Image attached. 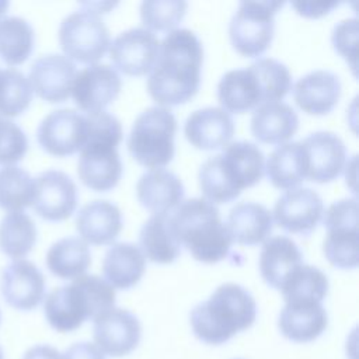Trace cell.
Masks as SVG:
<instances>
[{"label":"cell","mask_w":359,"mask_h":359,"mask_svg":"<svg viewBox=\"0 0 359 359\" xmlns=\"http://www.w3.org/2000/svg\"><path fill=\"white\" fill-rule=\"evenodd\" d=\"M202 62L203 46L194 31H170L160 41L156 62L149 72V94L160 105L187 102L199 90Z\"/></svg>","instance_id":"obj_1"},{"label":"cell","mask_w":359,"mask_h":359,"mask_svg":"<svg viewBox=\"0 0 359 359\" xmlns=\"http://www.w3.org/2000/svg\"><path fill=\"white\" fill-rule=\"evenodd\" d=\"M265 170L261 149L248 140H236L223 147V151L206 158L198 172L199 187L212 203H227L240 192L257 184Z\"/></svg>","instance_id":"obj_2"},{"label":"cell","mask_w":359,"mask_h":359,"mask_svg":"<svg viewBox=\"0 0 359 359\" xmlns=\"http://www.w3.org/2000/svg\"><path fill=\"white\" fill-rule=\"evenodd\" d=\"M257 317L252 294L238 283L226 282L189 313L194 335L208 345H222L250 328Z\"/></svg>","instance_id":"obj_3"},{"label":"cell","mask_w":359,"mask_h":359,"mask_svg":"<svg viewBox=\"0 0 359 359\" xmlns=\"http://www.w3.org/2000/svg\"><path fill=\"white\" fill-rule=\"evenodd\" d=\"M115 289L98 275H81L49 292L43 303L48 324L59 332H70L94 320L115 304Z\"/></svg>","instance_id":"obj_4"},{"label":"cell","mask_w":359,"mask_h":359,"mask_svg":"<svg viewBox=\"0 0 359 359\" xmlns=\"http://www.w3.org/2000/svg\"><path fill=\"white\" fill-rule=\"evenodd\" d=\"M171 223L181 245H185L195 259L213 264L229 255L231 236L217 206L208 199L182 201L171 212Z\"/></svg>","instance_id":"obj_5"},{"label":"cell","mask_w":359,"mask_h":359,"mask_svg":"<svg viewBox=\"0 0 359 359\" xmlns=\"http://www.w3.org/2000/svg\"><path fill=\"white\" fill-rule=\"evenodd\" d=\"M175 115L165 107H149L142 111L128 135V150L136 161L150 168L168 164L175 153Z\"/></svg>","instance_id":"obj_6"},{"label":"cell","mask_w":359,"mask_h":359,"mask_svg":"<svg viewBox=\"0 0 359 359\" xmlns=\"http://www.w3.org/2000/svg\"><path fill=\"white\" fill-rule=\"evenodd\" d=\"M282 1H240L229 22V36L233 48L244 56L264 53L272 42L275 14Z\"/></svg>","instance_id":"obj_7"},{"label":"cell","mask_w":359,"mask_h":359,"mask_svg":"<svg viewBox=\"0 0 359 359\" xmlns=\"http://www.w3.org/2000/svg\"><path fill=\"white\" fill-rule=\"evenodd\" d=\"M57 36L66 57L90 65L101 59L111 45L109 31L102 18L84 7L62 20Z\"/></svg>","instance_id":"obj_8"},{"label":"cell","mask_w":359,"mask_h":359,"mask_svg":"<svg viewBox=\"0 0 359 359\" xmlns=\"http://www.w3.org/2000/svg\"><path fill=\"white\" fill-rule=\"evenodd\" d=\"M327 229L323 252L338 268L349 269L358 265V201L342 198L332 202L324 213Z\"/></svg>","instance_id":"obj_9"},{"label":"cell","mask_w":359,"mask_h":359,"mask_svg":"<svg viewBox=\"0 0 359 359\" xmlns=\"http://www.w3.org/2000/svg\"><path fill=\"white\" fill-rule=\"evenodd\" d=\"M88 136L87 116L72 108L49 112L38 125L36 140L49 154L65 157L83 149Z\"/></svg>","instance_id":"obj_10"},{"label":"cell","mask_w":359,"mask_h":359,"mask_svg":"<svg viewBox=\"0 0 359 359\" xmlns=\"http://www.w3.org/2000/svg\"><path fill=\"white\" fill-rule=\"evenodd\" d=\"M93 337L104 355L122 358L133 352L142 338L139 318L126 309L112 307L93 320Z\"/></svg>","instance_id":"obj_11"},{"label":"cell","mask_w":359,"mask_h":359,"mask_svg":"<svg viewBox=\"0 0 359 359\" xmlns=\"http://www.w3.org/2000/svg\"><path fill=\"white\" fill-rule=\"evenodd\" d=\"M122 80L108 63H93L76 73L70 95L86 114L105 111L119 95Z\"/></svg>","instance_id":"obj_12"},{"label":"cell","mask_w":359,"mask_h":359,"mask_svg":"<svg viewBox=\"0 0 359 359\" xmlns=\"http://www.w3.org/2000/svg\"><path fill=\"white\" fill-rule=\"evenodd\" d=\"M31 206L45 220H65L77 206V187L65 171L46 170L34 178Z\"/></svg>","instance_id":"obj_13"},{"label":"cell","mask_w":359,"mask_h":359,"mask_svg":"<svg viewBox=\"0 0 359 359\" xmlns=\"http://www.w3.org/2000/svg\"><path fill=\"white\" fill-rule=\"evenodd\" d=\"M272 219L283 230L307 236L320 223L324 213L321 196L311 188L285 191L275 202Z\"/></svg>","instance_id":"obj_14"},{"label":"cell","mask_w":359,"mask_h":359,"mask_svg":"<svg viewBox=\"0 0 359 359\" xmlns=\"http://www.w3.org/2000/svg\"><path fill=\"white\" fill-rule=\"evenodd\" d=\"M0 292L13 309L29 311L39 306L45 296V276L31 261H11L1 272Z\"/></svg>","instance_id":"obj_15"},{"label":"cell","mask_w":359,"mask_h":359,"mask_svg":"<svg viewBox=\"0 0 359 359\" xmlns=\"http://www.w3.org/2000/svg\"><path fill=\"white\" fill-rule=\"evenodd\" d=\"M160 41L143 28L133 27L122 31L109 45V56L114 65L125 74L142 76L151 70Z\"/></svg>","instance_id":"obj_16"},{"label":"cell","mask_w":359,"mask_h":359,"mask_svg":"<svg viewBox=\"0 0 359 359\" xmlns=\"http://www.w3.org/2000/svg\"><path fill=\"white\" fill-rule=\"evenodd\" d=\"M73 60L59 53L42 55L29 70V84L38 97L48 102H62L70 97L76 76Z\"/></svg>","instance_id":"obj_17"},{"label":"cell","mask_w":359,"mask_h":359,"mask_svg":"<svg viewBox=\"0 0 359 359\" xmlns=\"http://www.w3.org/2000/svg\"><path fill=\"white\" fill-rule=\"evenodd\" d=\"M309 160L307 178L328 182L337 178L346 161V146L334 132L317 130L302 140Z\"/></svg>","instance_id":"obj_18"},{"label":"cell","mask_w":359,"mask_h":359,"mask_svg":"<svg viewBox=\"0 0 359 359\" xmlns=\"http://www.w3.org/2000/svg\"><path fill=\"white\" fill-rule=\"evenodd\" d=\"M184 133L192 146L213 150L230 143L234 135V121L222 107H203L187 116Z\"/></svg>","instance_id":"obj_19"},{"label":"cell","mask_w":359,"mask_h":359,"mask_svg":"<svg viewBox=\"0 0 359 359\" xmlns=\"http://www.w3.org/2000/svg\"><path fill=\"white\" fill-rule=\"evenodd\" d=\"M122 161L116 147L87 143L80 150L77 174L84 185L94 191L114 188L122 175Z\"/></svg>","instance_id":"obj_20"},{"label":"cell","mask_w":359,"mask_h":359,"mask_svg":"<svg viewBox=\"0 0 359 359\" xmlns=\"http://www.w3.org/2000/svg\"><path fill=\"white\" fill-rule=\"evenodd\" d=\"M293 98L300 109L313 115L328 114L341 95V80L331 70H313L293 86Z\"/></svg>","instance_id":"obj_21"},{"label":"cell","mask_w":359,"mask_h":359,"mask_svg":"<svg viewBox=\"0 0 359 359\" xmlns=\"http://www.w3.org/2000/svg\"><path fill=\"white\" fill-rule=\"evenodd\" d=\"M184 194L180 177L165 168H150L136 182L137 201L153 213L171 212L182 202Z\"/></svg>","instance_id":"obj_22"},{"label":"cell","mask_w":359,"mask_h":359,"mask_svg":"<svg viewBox=\"0 0 359 359\" xmlns=\"http://www.w3.org/2000/svg\"><path fill=\"white\" fill-rule=\"evenodd\" d=\"M76 229L86 243L108 244L122 229L121 209L107 199L90 201L77 212Z\"/></svg>","instance_id":"obj_23"},{"label":"cell","mask_w":359,"mask_h":359,"mask_svg":"<svg viewBox=\"0 0 359 359\" xmlns=\"http://www.w3.org/2000/svg\"><path fill=\"white\" fill-rule=\"evenodd\" d=\"M328 325V316L321 303H286L278 317L280 334L293 342L317 339Z\"/></svg>","instance_id":"obj_24"},{"label":"cell","mask_w":359,"mask_h":359,"mask_svg":"<svg viewBox=\"0 0 359 359\" xmlns=\"http://www.w3.org/2000/svg\"><path fill=\"white\" fill-rule=\"evenodd\" d=\"M250 128L259 142L282 144L296 133L299 116L296 111L283 101L264 102L254 109Z\"/></svg>","instance_id":"obj_25"},{"label":"cell","mask_w":359,"mask_h":359,"mask_svg":"<svg viewBox=\"0 0 359 359\" xmlns=\"http://www.w3.org/2000/svg\"><path fill=\"white\" fill-rule=\"evenodd\" d=\"M226 227L231 240L238 244L254 245L271 234L273 219L271 210L258 202H237L227 215Z\"/></svg>","instance_id":"obj_26"},{"label":"cell","mask_w":359,"mask_h":359,"mask_svg":"<svg viewBox=\"0 0 359 359\" xmlns=\"http://www.w3.org/2000/svg\"><path fill=\"white\" fill-rule=\"evenodd\" d=\"M217 98L223 109L236 114L264 104L258 79L250 66L226 72L217 83Z\"/></svg>","instance_id":"obj_27"},{"label":"cell","mask_w":359,"mask_h":359,"mask_svg":"<svg viewBox=\"0 0 359 359\" xmlns=\"http://www.w3.org/2000/svg\"><path fill=\"white\" fill-rule=\"evenodd\" d=\"M303 264L299 245L287 236H272L265 240L259 252V272L264 280L279 289L285 278Z\"/></svg>","instance_id":"obj_28"},{"label":"cell","mask_w":359,"mask_h":359,"mask_svg":"<svg viewBox=\"0 0 359 359\" xmlns=\"http://www.w3.org/2000/svg\"><path fill=\"white\" fill-rule=\"evenodd\" d=\"M146 269V257L139 245L129 241L114 243L102 259L105 280L118 289L135 286Z\"/></svg>","instance_id":"obj_29"},{"label":"cell","mask_w":359,"mask_h":359,"mask_svg":"<svg viewBox=\"0 0 359 359\" xmlns=\"http://www.w3.org/2000/svg\"><path fill=\"white\" fill-rule=\"evenodd\" d=\"M139 244L144 257L153 262L168 264L181 252V243L171 223V212L153 213L140 227Z\"/></svg>","instance_id":"obj_30"},{"label":"cell","mask_w":359,"mask_h":359,"mask_svg":"<svg viewBox=\"0 0 359 359\" xmlns=\"http://www.w3.org/2000/svg\"><path fill=\"white\" fill-rule=\"evenodd\" d=\"M269 181L282 189H293L307 178L309 160L302 142H286L269 154L265 164Z\"/></svg>","instance_id":"obj_31"},{"label":"cell","mask_w":359,"mask_h":359,"mask_svg":"<svg viewBox=\"0 0 359 359\" xmlns=\"http://www.w3.org/2000/svg\"><path fill=\"white\" fill-rule=\"evenodd\" d=\"M90 265V247L80 237H63L55 241L46 252L48 269L62 279H74L81 276Z\"/></svg>","instance_id":"obj_32"},{"label":"cell","mask_w":359,"mask_h":359,"mask_svg":"<svg viewBox=\"0 0 359 359\" xmlns=\"http://www.w3.org/2000/svg\"><path fill=\"white\" fill-rule=\"evenodd\" d=\"M35 34L31 24L17 15L0 20V60L8 66L24 63L34 50Z\"/></svg>","instance_id":"obj_33"},{"label":"cell","mask_w":359,"mask_h":359,"mask_svg":"<svg viewBox=\"0 0 359 359\" xmlns=\"http://www.w3.org/2000/svg\"><path fill=\"white\" fill-rule=\"evenodd\" d=\"M279 290L286 303H321L328 292V278L317 266L302 264L285 278Z\"/></svg>","instance_id":"obj_34"},{"label":"cell","mask_w":359,"mask_h":359,"mask_svg":"<svg viewBox=\"0 0 359 359\" xmlns=\"http://www.w3.org/2000/svg\"><path fill=\"white\" fill-rule=\"evenodd\" d=\"M36 241V226L24 212H8L0 222V251L10 258L25 257Z\"/></svg>","instance_id":"obj_35"},{"label":"cell","mask_w":359,"mask_h":359,"mask_svg":"<svg viewBox=\"0 0 359 359\" xmlns=\"http://www.w3.org/2000/svg\"><path fill=\"white\" fill-rule=\"evenodd\" d=\"M34 178L21 167L0 168V208L7 212H22L32 205Z\"/></svg>","instance_id":"obj_36"},{"label":"cell","mask_w":359,"mask_h":359,"mask_svg":"<svg viewBox=\"0 0 359 359\" xmlns=\"http://www.w3.org/2000/svg\"><path fill=\"white\" fill-rule=\"evenodd\" d=\"M32 88L25 74L14 67L0 69V116L21 115L31 104Z\"/></svg>","instance_id":"obj_37"},{"label":"cell","mask_w":359,"mask_h":359,"mask_svg":"<svg viewBox=\"0 0 359 359\" xmlns=\"http://www.w3.org/2000/svg\"><path fill=\"white\" fill-rule=\"evenodd\" d=\"M250 67L258 79L264 102L280 101L292 88V74L280 60L259 57Z\"/></svg>","instance_id":"obj_38"},{"label":"cell","mask_w":359,"mask_h":359,"mask_svg":"<svg viewBox=\"0 0 359 359\" xmlns=\"http://www.w3.org/2000/svg\"><path fill=\"white\" fill-rule=\"evenodd\" d=\"M188 8L184 0H146L140 3V18L149 31H172Z\"/></svg>","instance_id":"obj_39"},{"label":"cell","mask_w":359,"mask_h":359,"mask_svg":"<svg viewBox=\"0 0 359 359\" xmlns=\"http://www.w3.org/2000/svg\"><path fill=\"white\" fill-rule=\"evenodd\" d=\"M28 149L24 130L13 121L0 116V164L14 165L22 160Z\"/></svg>","instance_id":"obj_40"},{"label":"cell","mask_w":359,"mask_h":359,"mask_svg":"<svg viewBox=\"0 0 359 359\" xmlns=\"http://www.w3.org/2000/svg\"><path fill=\"white\" fill-rule=\"evenodd\" d=\"M331 42L335 50L356 69V43H358V20L346 18L335 24L331 32Z\"/></svg>","instance_id":"obj_41"},{"label":"cell","mask_w":359,"mask_h":359,"mask_svg":"<svg viewBox=\"0 0 359 359\" xmlns=\"http://www.w3.org/2000/svg\"><path fill=\"white\" fill-rule=\"evenodd\" d=\"M62 359H105V355L95 344L81 341L70 345L62 355Z\"/></svg>","instance_id":"obj_42"},{"label":"cell","mask_w":359,"mask_h":359,"mask_svg":"<svg viewBox=\"0 0 359 359\" xmlns=\"http://www.w3.org/2000/svg\"><path fill=\"white\" fill-rule=\"evenodd\" d=\"M292 6L300 15L317 18L330 13L338 6L337 1H293Z\"/></svg>","instance_id":"obj_43"},{"label":"cell","mask_w":359,"mask_h":359,"mask_svg":"<svg viewBox=\"0 0 359 359\" xmlns=\"http://www.w3.org/2000/svg\"><path fill=\"white\" fill-rule=\"evenodd\" d=\"M22 359H62V355L55 346L39 344V345L31 346L24 353Z\"/></svg>","instance_id":"obj_44"},{"label":"cell","mask_w":359,"mask_h":359,"mask_svg":"<svg viewBox=\"0 0 359 359\" xmlns=\"http://www.w3.org/2000/svg\"><path fill=\"white\" fill-rule=\"evenodd\" d=\"M10 3L8 1H4V0H0V20L3 18V14L6 13V10L8 8Z\"/></svg>","instance_id":"obj_45"},{"label":"cell","mask_w":359,"mask_h":359,"mask_svg":"<svg viewBox=\"0 0 359 359\" xmlns=\"http://www.w3.org/2000/svg\"><path fill=\"white\" fill-rule=\"evenodd\" d=\"M0 359H3V349H1V346H0Z\"/></svg>","instance_id":"obj_46"},{"label":"cell","mask_w":359,"mask_h":359,"mask_svg":"<svg viewBox=\"0 0 359 359\" xmlns=\"http://www.w3.org/2000/svg\"><path fill=\"white\" fill-rule=\"evenodd\" d=\"M0 321H1V311H0Z\"/></svg>","instance_id":"obj_47"}]
</instances>
